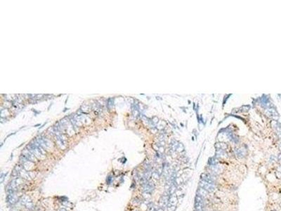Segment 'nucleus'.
Masks as SVG:
<instances>
[{
	"instance_id": "f257e3e1",
	"label": "nucleus",
	"mask_w": 281,
	"mask_h": 211,
	"mask_svg": "<svg viewBox=\"0 0 281 211\" xmlns=\"http://www.w3.org/2000/svg\"><path fill=\"white\" fill-rule=\"evenodd\" d=\"M199 186L200 187L203 188L204 189H205L206 191L209 192V193H212V192H215V187L214 184H211L209 183L206 182L203 180H200V182H199Z\"/></svg>"
},
{
	"instance_id": "f03ea898",
	"label": "nucleus",
	"mask_w": 281,
	"mask_h": 211,
	"mask_svg": "<svg viewBox=\"0 0 281 211\" xmlns=\"http://www.w3.org/2000/svg\"><path fill=\"white\" fill-rule=\"evenodd\" d=\"M201 177V180H203L206 182L211 184H214L215 185V179L213 176H212L211 175L209 174H206V173H202L200 176Z\"/></svg>"
},
{
	"instance_id": "7ed1b4c3",
	"label": "nucleus",
	"mask_w": 281,
	"mask_h": 211,
	"mask_svg": "<svg viewBox=\"0 0 281 211\" xmlns=\"http://www.w3.org/2000/svg\"><path fill=\"white\" fill-rule=\"evenodd\" d=\"M19 199L17 197V196L14 193H7V196H6V201L8 203H9L10 205H14L15 204L16 202L18 201Z\"/></svg>"
},
{
	"instance_id": "20e7f679",
	"label": "nucleus",
	"mask_w": 281,
	"mask_h": 211,
	"mask_svg": "<svg viewBox=\"0 0 281 211\" xmlns=\"http://www.w3.org/2000/svg\"><path fill=\"white\" fill-rule=\"evenodd\" d=\"M155 189V185L152 182H148L143 185V192L146 193H151Z\"/></svg>"
},
{
	"instance_id": "39448f33",
	"label": "nucleus",
	"mask_w": 281,
	"mask_h": 211,
	"mask_svg": "<svg viewBox=\"0 0 281 211\" xmlns=\"http://www.w3.org/2000/svg\"><path fill=\"white\" fill-rule=\"evenodd\" d=\"M169 194H167V193L164 194V195L161 197V198H160V203H159V206H160V208H163V209H164V208L167 207L168 203H169Z\"/></svg>"
},
{
	"instance_id": "423d86ee",
	"label": "nucleus",
	"mask_w": 281,
	"mask_h": 211,
	"mask_svg": "<svg viewBox=\"0 0 281 211\" xmlns=\"http://www.w3.org/2000/svg\"><path fill=\"white\" fill-rule=\"evenodd\" d=\"M21 204L24 205L25 206L28 208H31L33 207V203L30 201V198L28 196H24L20 200H19Z\"/></svg>"
},
{
	"instance_id": "0eeeda50",
	"label": "nucleus",
	"mask_w": 281,
	"mask_h": 211,
	"mask_svg": "<svg viewBox=\"0 0 281 211\" xmlns=\"http://www.w3.org/2000/svg\"><path fill=\"white\" fill-rule=\"evenodd\" d=\"M178 203V198L176 196V194H172V195H169V203H168V206H176V204Z\"/></svg>"
},
{
	"instance_id": "6e6552de",
	"label": "nucleus",
	"mask_w": 281,
	"mask_h": 211,
	"mask_svg": "<svg viewBox=\"0 0 281 211\" xmlns=\"http://www.w3.org/2000/svg\"><path fill=\"white\" fill-rule=\"evenodd\" d=\"M197 195L200 196L202 197L203 198H206V197L208 196L209 195V192L207 191H206L205 189H204L202 187H199L198 189L197 190Z\"/></svg>"
},
{
	"instance_id": "1a4fd4ad",
	"label": "nucleus",
	"mask_w": 281,
	"mask_h": 211,
	"mask_svg": "<svg viewBox=\"0 0 281 211\" xmlns=\"http://www.w3.org/2000/svg\"><path fill=\"white\" fill-rule=\"evenodd\" d=\"M157 210H158V208L152 203L148 206V211H157Z\"/></svg>"
},
{
	"instance_id": "9d476101",
	"label": "nucleus",
	"mask_w": 281,
	"mask_h": 211,
	"mask_svg": "<svg viewBox=\"0 0 281 211\" xmlns=\"http://www.w3.org/2000/svg\"><path fill=\"white\" fill-rule=\"evenodd\" d=\"M152 176L154 179H158L160 178V173H158V171H154V172H152Z\"/></svg>"
},
{
	"instance_id": "9b49d317",
	"label": "nucleus",
	"mask_w": 281,
	"mask_h": 211,
	"mask_svg": "<svg viewBox=\"0 0 281 211\" xmlns=\"http://www.w3.org/2000/svg\"><path fill=\"white\" fill-rule=\"evenodd\" d=\"M6 174H4V173H1V177H0L1 178V181H0V182H1V183H2L3 182H4V178H5V177H6Z\"/></svg>"
},
{
	"instance_id": "f8f14e48",
	"label": "nucleus",
	"mask_w": 281,
	"mask_h": 211,
	"mask_svg": "<svg viewBox=\"0 0 281 211\" xmlns=\"http://www.w3.org/2000/svg\"><path fill=\"white\" fill-rule=\"evenodd\" d=\"M167 209H168V211H175V209H176V206H168L167 207Z\"/></svg>"
},
{
	"instance_id": "ddd939ff",
	"label": "nucleus",
	"mask_w": 281,
	"mask_h": 211,
	"mask_svg": "<svg viewBox=\"0 0 281 211\" xmlns=\"http://www.w3.org/2000/svg\"><path fill=\"white\" fill-rule=\"evenodd\" d=\"M111 179H112L111 177H108V179L106 180L108 184H110V182H111Z\"/></svg>"
},
{
	"instance_id": "4468645a",
	"label": "nucleus",
	"mask_w": 281,
	"mask_h": 211,
	"mask_svg": "<svg viewBox=\"0 0 281 211\" xmlns=\"http://www.w3.org/2000/svg\"><path fill=\"white\" fill-rule=\"evenodd\" d=\"M58 211H67L66 209H65V208H60L59 210H58Z\"/></svg>"
},
{
	"instance_id": "2eb2a0df",
	"label": "nucleus",
	"mask_w": 281,
	"mask_h": 211,
	"mask_svg": "<svg viewBox=\"0 0 281 211\" xmlns=\"http://www.w3.org/2000/svg\"><path fill=\"white\" fill-rule=\"evenodd\" d=\"M157 211H163V208H159V209L157 210Z\"/></svg>"
},
{
	"instance_id": "dca6fc26",
	"label": "nucleus",
	"mask_w": 281,
	"mask_h": 211,
	"mask_svg": "<svg viewBox=\"0 0 281 211\" xmlns=\"http://www.w3.org/2000/svg\"><path fill=\"white\" fill-rule=\"evenodd\" d=\"M278 159H279L280 160H281V154L280 155V156H278Z\"/></svg>"
},
{
	"instance_id": "f3484780",
	"label": "nucleus",
	"mask_w": 281,
	"mask_h": 211,
	"mask_svg": "<svg viewBox=\"0 0 281 211\" xmlns=\"http://www.w3.org/2000/svg\"><path fill=\"white\" fill-rule=\"evenodd\" d=\"M280 206H281V203H280Z\"/></svg>"
},
{
	"instance_id": "a211bd4d",
	"label": "nucleus",
	"mask_w": 281,
	"mask_h": 211,
	"mask_svg": "<svg viewBox=\"0 0 281 211\" xmlns=\"http://www.w3.org/2000/svg\"></svg>"
}]
</instances>
